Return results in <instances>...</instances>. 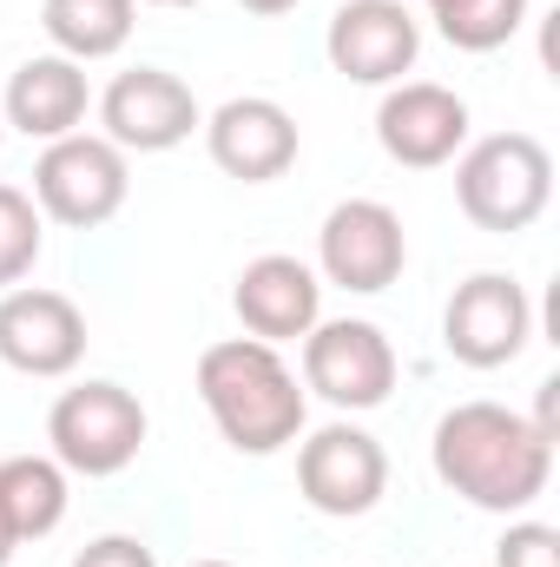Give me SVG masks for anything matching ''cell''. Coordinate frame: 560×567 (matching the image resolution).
<instances>
[{
    "label": "cell",
    "mask_w": 560,
    "mask_h": 567,
    "mask_svg": "<svg viewBox=\"0 0 560 567\" xmlns=\"http://www.w3.org/2000/svg\"><path fill=\"white\" fill-rule=\"evenodd\" d=\"M428 462H435V482L448 495H462L468 508L521 515L548 495L554 435H541L535 416H521L508 403H455L435 423Z\"/></svg>",
    "instance_id": "cell-1"
},
{
    "label": "cell",
    "mask_w": 560,
    "mask_h": 567,
    "mask_svg": "<svg viewBox=\"0 0 560 567\" xmlns=\"http://www.w3.org/2000/svg\"><path fill=\"white\" fill-rule=\"evenodd\" d=\"M198 403L238 455H278L303 435V383L278 357V343L225 337L198 357Z\"/></svg>",
    "instance_id": "cell-2"
},
{
    "label": "cell",
    "mask_w": 560,
    "mask_h": 567,
    "mask_svg": "<svg viewBox=\"0 0 560 567\" xmlns=\"http://www.w3.org/2000/svg\"><path fill=\"white\" fill-rule=\"evenodd\" d=\"M455 205L468 225L515 238L554 205V158L535 133H488L455 152Z\"/></svg>",
    "instance_id": "cell-3"
},
{
    "label": "cell",
    "mask_w": 560,
    "mask_h": 567,
    "mask_svg": "<svg viewBox=\"0 0 560 567\" xmlns=\"http://www.w3.org/2000/svg\"><path fill=\"white\" fill-rule=\"evenodd\" d=\"M145 403L126 383H73L60 390V403L46 410V442H53V462L66 475H86V482H106L120 468H133L145 449Z\"/></svg>",
    "instance_id": "cell-4"
},
{
    "label": "cell",
    "mask_w": 560,
    "mask_h": 567,
    "mask_svg": "<svg viewBox=\"0 0 560 567\" xmlns=\"http://www.w3.org/2000/svg\"><path fill=\"white\" fill-rule=\"evenodd\" d=\"M126 192H133V165L126 152L100 133H66L40 152L33 165V205L40 218L66 225V231H100L126 212Z\"/></svg>",
    "instance_id": "cell-5"
},
{
    "label": "cell",
    "mask_w": 560,
    "mask_h": 567,
    "mask_svg": "<svg viewBox=\"0 0 560 567\" xmlns=\"http://www.w3.org/2000/svg\"><path fill=\"white\" fill-rule=\"evenodd\" d=\"M303 390L330 410H383L396 390V343L370 317H330L303 337Z\"/></svg>",
    "instance_id": "cell-6"
},
{
    "label": "cell",
    "mask_w": 560,
    "mask_h": 567,
    "mask_svg": "<svg viewBox=\"0 0 560 567\" xmlns=\"http://www.w3.org/2000/svg\"><path fill=\"white\" fill-rule=\"evenodd\" d=\"M535 343V303L508 271H475L442 310V350L462 370H508Z\"/></svg>",
    "instance_id": "cell-7"
},
{
    "label": "cell",
    "mask_w": 560,
    "mask_h": 567,
    "mask_svg": "<svg viewBox=\"0 0 560 567\" xmlns=\"http://www.w3.org/2000/svg\"><path fill=\"white\" fill-rule=\"evenodd\" d=\"M403 265H409V238H403V218L383 198L330 205V218L317 231V278L323 284L376 297V290H390L403 278Z\"/></svg>",
    "instance_id": "cell-8"
},
{
    "label": "cell",
    "mask_w": 560,
    "mask_h": 567,
    "mask_svg": "<svg viewBox=\"0 0 560 567\" xmlns=\"http://www.w3.org/2000/svg\"><path fill=\"white\" fill-rule=\"evenodd\" d=\"M297 488L330 522L370 515L383 502V488H390V455H383V442L370 429L323 423L317 435H303V449H297Z\"/></svg>",
    "instance_id": "cell-9"
},
{
    "label": "cell",
    "mask_w": 560,
    "mask_h": 567,
    "mask_svg": "<svg viewBox=\"0 0 560 567\" xmlns=\"http://www.w3.org/2000/svg\"><path fill=\"white\" fill-rule=\"evenodd\" d=\"M323 53L350 86H396L403 73H416L422 20L403 0H343L330 13Z\"/></svg>",
    "instance_id": "cell-10"
},
{
    "label": "cell",
    "mask_w": 560,
    "mask_h": 567,
    "mask_svg": "<svg viewBox=\"0 0 560 567\" xmlns=\"http://www.w3.org/2000/svg\"><path fill=\"white\" fill-rule=\"evenodd\" d=\"M86 357V310L66 290H0V363L20 377H73Z\"/></svg>",
    "instance_id": "cell-11"
},
{
    "label": "cell",
    "mask_w": 560,
    "mask_h": 567,
    "mask_svg": "<svg viewBox=\"0 0 560 567\" xmlns=\"http://www.w3.org/2000/svg\"><path fill=\"white\" fill-rule=\"evenodd\" d=\"M100 126H106L100 140H113L120 152H172L205 126V113H198V93L178 73L133 66L100 93Z\"/></svg>",
    "instance_id": "cell-12"
},
{
    "label": "cell",
    "mask_w": 560,
    "mask_h": 567,
    "mask_svg": "<svg viewBox=\"0 0 560 567\" xmlns=\"http://www.w3.org/2000/svg\"><path fill=\"white\" fill-rule=\"evenodd\" d=\"M376 145L409 172H435L468 145V100L435 80H396L376 106Z\"/></svg>",
    "instance_id": "cell-13"
},
{
    "label": "cell",
    "mask_w": 560,
    "mask_h": 567,
    "mask_svg": "<svg viewBox=\"0 0 560 567\" xmlns=\"http://www.w3.org/2000/svg\"><path fill=\"white\" fill-rule=\"evenodd\" d=\"M231 310H238L245 337H258V343H303L323 323V278L290 251H265L238 271Z\"/></svg>",
    "instance_id": "cell-14"
},
{
    "label": "cell",
    "mask_w": 560,
    "mask_h": 567,
    "mask_svg": "<svg viewBox=\"0 0 560 567\" xmlns=\"http://www.w3.org/2000/svg\"><path fill=\"white\" fill-rule=\"evenodd\" d=\"M205 152L225 178L245 185H271L297 165V120L265 93H238L205 120Z\"/></svg>",
    "instance_id": "cell-15"
},
{
    "label": "cell",
    "mask_w": 560,
    "mask_h": 567,
    "mask_svg": "<svg viewBox=\"0 0 560 567\" xmlns=\"http://www.w3.org/2000/svg\"><path fill=\"white\" fill-rule=\"evenodd\" d=\"M86 106H93L86 66L66 60V53H33V60L13 66V80H7V93H0V126L53 145V140H66V133H80Z\"/></svg>",
    "instance_id": "cell-16"
},
{
    "label": "cell",
    "mask_w": 560,
    "mask_h": 567,
    "mask_svg": "<svg viewBox=\"0 0 560 567\" xmlns=\"http://www.w3.org/2000/svg\"><path fill=\"white\" fill-rule=\"evenodd\" d=\"M66 468L53 455H7L0 462V515L20 542H46L66 522Z\"/></svg>",
    "instance_id": "cell-17"
},
{
    "label": "cell",
    "mask_w": 560,
    "mask_h": 567,
    "mask_svg": "<svg viewBox=\"0 0 560 567\" xmlns=\"http://www.w3.org/2000/svg\"><path fill=\"white\" fill-rule=\"evenodd\" d=\"M139 0H40V27L53 40V53L66 60H113L126 40H133V20Z\"/></svg>",
    "instance_id": "cell-18"
},
{
    "label": "cell",
    "mask_w": 560,
    "mask_h": 567,
    "mask_svg": "<svg viewBox=\"0 0 560 567\" xmlns=\"http://www.w3.org/2000/svg\"><path fill=\"white\" fill-rule=\"evenodd\" d=\"M428 20L448 47L462 53H495L521 33L528 20V0H428Z\"/></svg>",
    "instance_id": "cell-19"
},
{
    "label": "cell",
    "mask_w": 560,
    "mask_h": 567,
    "mask_svg": "<svg viewBox=\"0 0 560 567\" xmlns=\"http://www.w3.org/2000/svg\"><path fill=\"white\" fill-rule=\"evenodd\" d=\"M40 251H46V218H40L33 192L0 185V290H13L27 278L40 265Z\"/></svg>",
    "instance_id": "cell-20"
},
{
    "label": "cell",
    "mask_w": 560,
    "mask_h": 567,
    "mask_svg": "<svg viewBox=\"0 0 560 567\" xmlns=\"http://www.w3.org/2000/svg\"><path fill=\"white\" fill-rule=\"evenodd\" d=\"M495 567H560V528H548V522H515L495 542Z\"/></svg>",
    "instance_id": "cell-21"
},
{
    "label": "cell",
    "mask_w": 560,
    "mask_h": 567,
    "mask_svg": "<svg viewBox=\"0 0 560 567\" xmlns=\"http://www.w3.org/2000/svg\"><path fill=\"white\" fill-rule=\"evenodd\" d=\"M66 567H158V555L145 548L139 535H100V542H86Z\"/></svg>",
    "instance_id": "cell-22"
},
{
    "label": "cell",
    "mask_w": 560,
    "mask_h": 567,
    "mask_svg": "<svg viewBox=\"0 0 560 567\" xmlns=\"http://www.w3.org/2000/svg\"><path fill=\"white\" fill-rule=\"evenodd\" d=\"M238 7H245V13H265V20H278V13L297 7V0H238Z\"/></svg>",
    "instance_id": "cell-23"
},
{
    "label": "cell",
    "mask_w": 560,
    "mask_h": 567,
    "mask_svg": "<svg viewBox=\"0 0 560 567\" xmlns=\"http://www.w3.org/2000/svg\"><path fill=\"white\" fill-rule=\"evenodd\" d=\"M13 555H20V535H13V528H7V515H0V567L13 561Z\"/></svg>",
    "instance_id": "cell-24"
},
{
    "label": "cell",
    "mask_w": 560,
    "mask_h": 567,
    "mask_svg": "<svg viewBox=\"0 0 560 567\" xmlns=\"http://www.w3.org/2000/svg\"><path fill=\"white\" fill-rule=\"evenodd\" d=\"M152 7H198V0H152Z\"/></svg>",
    "instance_id": "cell-25"
},
{
    "label": "cell",
    "mask_w": 560,
    "mask_h": 567,
    "mask_svg": "<svg viewBox=\"0 0 560 567\" xmlns=\"http://www.w3.org/2000/svg\"><path fill=\"white\" fill-rule=\"evenodd\" d=\"M191 567H231V561H191Z\"/></svg>",
    "instance_id": "cell-26"
},
{
    "label": "cell",
    "mask_w": 560,
    "mask_h": 567,
    "mask_svg": "<svg viewBox=\"0 0 560 567\" xmlns=\"http://www.w3.org/2000/svg\"><path fill=\"white\" fill-rule=\"evenodd\" d=\"M0 140H7V126H0Z\"/></svg>",
    "instance_id": "cell-27"
}]
</instances>
